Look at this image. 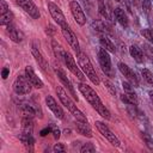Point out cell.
I'll list each match as a JSON object with an SVG mask.
<instances>
[{
	"label": "cell",
	"mask_w": 153,
	"mask_h": 153,
	"mask_svg": "<svg viewBox=\"0 0 153 153\" xmlns=\"http://www.w3.org/2000/svg\"><path fill=\"white\" fill-rule=\"evenodd\" d=\"M78 88H79V91L81 92V94L84 96V98L90 103V105H92V108L96 109V111H97L103 118H105V120H110V118H111L110 111L105 108V105H103V103H102L99 96L96 93V91H94L91 86H88L87 84L80 81V82L78 84Z\"/></svg>",
	"instance_id": "6da1fadb"
},
{
	"label": "cell",
	"mask_w": 153,
	"mask_h": 153,
	"mask_svg": "<svg viewBox=\"0 0 153 153\" xmlns=\"http://www.w3.org/2000/svg\"><path fill=\"white\" fill-rule=\"evenodd\" d=\"M56 93H57V97H59L61 104H62L65 108H67V110H68L76 120L87 122V118H86V116L84 115V112L78 109V106L74 104V102H73V100L71 99V97L68 96V93H67L61 86H57V87H56Z\"/></svg>",
	"instance_id": "7a4b0ae2"
},
{
	"label": "cell",
	"mask_w": 153,
	"mask_h": 153,
	"mask_svg": "<svg viewBox=\"0 0 153 153\" xmlns=\"http://www.w3.org/2000/svg\"><path fill=\"white\" fill-rule=\"evenodd\" d=\"M76 59H78L79 67L81 68V71L84 72V74L91 80V82L94 84V85H99V76L96 73V69L93 68V66H92L88 56L85 53L80 51V53L76 54Z\"/></svg>",
	"instance_id": "3957f363"
},
{
	"label": "cell",
	"mask_w": 153,
	"mask_h": 153,
	"mask_svg": "<svg viewBox=\"0 0 153 153\" xmlns=\"http://www.w3.org/2000/svg\"><path fill=\"white\" fill-rule=\"evenodd\" d=\"M31 88H32V84L26 75L19 74L13 81V90L17 94H27L31 92Z\"/></svg>",
	"instance_id": "277c9868"
},
{
	"label": "cell",
	"mask_w": 153,
	"mask_h": 153,
	"mask_svg": "<svg viewBox=\"0 0 153 153\" xmlns=\"http://www.w3.org/2000/svg\"><path fill=\"white\" fill-rule=\"evenodd\" d=\"M94 124H96V128L98 129V131H99L112 146H115V147H120V146H121V141L118 140V137L110 130V128H109L105 123H103V122H100V121H96Z\"/></svg>",
	"instance_id": "5b68a950"
},
{
	"label": "cell",
	"mask_w": 153,
	"mask_h": 153,
	"mask_svg": "<svg viewBox=\"0 0 153 153\" xmlns=\"http://www.w3.org/2000/svg\"><path fill=\"white\" fill-rule=\"evenodd\" d=\"M63 62H65V65H66V67L80 80V81H84L85 80V75H84V73L80 71V68L76 66V63H75V60H74V57H73V55L69 53V51H67V50H65V55H63Z\"/></svg>",
	"instance_id": "8992f818"
},
{
	"label": "cell",
	"mask_w": 153,
	"mask_h": 153,
	"mask_svg": "<svg viewBox=\"0 0 153 153\" xmlns=\"http://www.w3.org/2000/svg\"><path fill=\"white\" fill-rule=\"evenodd\" d=\"M47 5H48V10H49L50 16H51V17H53V19L57 23V25H60V27L68 25V24H67V20H66L65 14L62 13L61 8H60L56 4H54L53 1H48V4H47Z\"/></svg>",
	"instance_id": "52a82bcc"
},
{
	"label": "cell",
	"mask_w": 153,
	"mask_h": 153,
	"mask_svg": "<svg viewBox=\"0 0 153 153\" xmlns=\"http://www.w3.org/2000/svg\"><path fill=\"white\" fill-rule=\"evenodd\" d=\"M17 5L19 7H22L24 10L25 13H27L31 18L33 19H38L41 17V13H39V10L38 7L35 5V2L32 0H16Z\"/></svg>",
	"instance_id": "ba28073f"
},
{
	"label": "cell",
	"mask_w": 153,
	"mask_h": 153,
	"mask_svg": "<svg viewBox=\"0 0 153 153\" xmlns=\"http://www.w3.org/2000/svg\"><path fill=\"white\" fill-rule=\"evenodd\" d=\"M61 32H62L63 37L66 38L67 43L71 45V48H72L76 54H78V53H80L79 41H78V38H76V36H75V33L69 29V26H68V25L62 26V27H61Z\"/></svg>",
	"instance_id": "9c48e42d"
},
{
	"label": "cell",
	"mask_w": 153,
	"mask_h": 153,
	"mask_svg": "<svg viewBox=\"0 0 153 153\" xmlns=\"http://www.w3.org/2000/svg\"><path fill=\"white\" fill-rule=\"evenodd\" d=\"M69 10H71V13H72L74 20L79 25H84L86 23V16H85L81 6L79 5V2L76 0H72L69 2Z\"/></svg>",
	"instance_id": "30bf717a"
},
{
	"label": "cell",
	"mask_w": 153,
	"mask_h": 153,
	"mask_svg": "<svg viewBox=\"0 0 153 153\" xmlns=\"http://www.w3.org/2000/svg\"><path fill=\"white\" fill-rule=\"evenodd\" d=\"M98 61L103 72L106 75L111 76V59L109 56V51L105 50L104 48H100L98 51Z\"/></svg>",
	"instance_id": "8fae6325"
},
{
	"label": "cell",
	"mask_w": 153,
	"mask_h": 153,
	"mask_svg": "<svg viewBox=\"0 0 153 153\" xmlns=\"http://www.w3.org/2000/svg\"><path fill=\"white\" fill-rule=\"evenodd\" d=\"M53 68H54V72L56 73V75H57V78L60 79V81L68 88V91L72 93V96L74 97V99H76L78 100V97H76V93H75V91H74V87H73V85H72V82H71V80L67 78V75H66V73L60 68V66H57L56 63H54V66H53Z\"/></svg>",
	"instance_id": "7c38bea8"
},
{
	"label": "cell",
	"mask_w": 153,
	"mask_h": 153,
	"mask_svg": "<svg viewBox=\"0 0 153 153\" xmlns=\"http://www.w3.org/2000/svg\"><path fill=\"white\" fill-rule=\"evenodd\" d=\"M118 69H120V72L126 76V79L133 85V86H139V80H137V76H136V74L130 69V67H128L124 62H118Z\"/></svg>",
	"instance_id": "4fadbf2b"
},
{
	"label": "cell",
	"mask_w": 153,
	"mask_h": 153,
	"mask_svg": "<svg viewBox=\"0 0 153 153\" xmlns=\"http://www.w3.org/2000/svg\"><path fill=\"white\" fill-rule=\"evenodd\" d=\"M45 104H47V106L53 111V114H54L57 118L62 120V118L65 117V112H63L62 108L57 104V102L54 99V97H53V96L48 94V96L45 97Z\"/></svg>",
	"instance_id": "5bb4252c"
},
{
	"label": "cell",
	"mask_w": 153,
	"mask_h": 153,
	"mask_svg": "<svg viewBox=\"0 0 153 153\" xmlns=\"http://www.w3.org/2000/svg\"><path fill=\"white\" fill-rule=\"evenodd\" d=\"M25 75L27 76V79L31 81L32 86L36 87V88H42L44 85H43V81L37 76V74L35 73L33 68L31 66H26L25 67Z\"/></svg>",
	"instance_id": "9a60e30c"
},
{
	"label": "cell",
	"mask_w": 153,
	"mask_h": 153,
	"mask_svg": "<svg viewBox=\"0 0 153 153\" xmlns=\"http://www.w3.org/2000/svg\"><path fill=\"white\" fill-rule=\"evenodd\" d=\"M31 53H32V55H33V57H35L36 62H37V63H38V66L41 67V69H42L43 72H47V71H48V68H49L48 61L43 57V55L41 54V51L38 50V48H37V47H35V45H32V47H31Z\"/></svg>",
	"instance_id": "2e32d148"
},
{
	"label": "cell",
	"mask_w": 153,
	"mask_h": 153,
	"mask_svg": "<svg viewBox=\"0 0 153 153\" xmlns=\"http://www.w3.org/2000/svg\"><path fill=\"white\" fill-rule=\"evenodd\" d=\"M6 31H7V33L10 35V38H11L13 42H16V43L23 42V39H24V33H23L20 30H18L17 27H14L12 24H10V25L6 26Z\"/></svg>",
	"instance_id": "e0dca14e"
},
{
	"label": "cell",
	"mask_w": 153,
	"mask_h": 153,
	"mask_svg": "<svg viewBox=\"0 0 153 153\" xmlns=\"http://www.w3.org/2000/svg\"><path fill=\"white\" fill-rule=\"evenodd\" d=\"M75 129H76V131L79 134H81L84 136H87V137H92L93 136L92 130H91V128H90V126H88L87 122L76 120V122H75Z\"/></svg>",
	"instance_id": "ac0fdd59"
},
{
	"label": "cell",
	"mask_w": 153,
	"mask_h": 153,
	"mask_svg": "<svg viewBox=\"0 0 153 153\" xmlns=\"http://www.w3.org/2000/svg\"><path fill=\"white\" fill-rule=\"evenodd\" d=\"M114 13H115V17L117 19V22L123 26V27H127L128 26V17H127V13L124 12V10H122L121 7H116L114 10Z\"/></svg>",
	"instance_id": "d6986e66"
},
{
	"label": "cell",
	"mask_w": 153,
	"mask_h": 153,
	"mask_svg": "<svg viewBox=\"0 0 153 153\" xmlns=\"http://www.w3.org/2000/svg\"><path fill=\"white\" fill-rule=\"evenodd\" d=\"M121 100L127 105H136L137 104V97L134 92H124L121 94Z\"/></svg>",
	"instance_id": "ffe728a7"
},
{
	"label": "cell",
	"mask_w": 153,
	"mask_h": 153,
	"mask_svg": "<svg viewBox=\"0 0 153 153\" xmlns=\"http://www.w3.org/2000/svg\"><path fill=\"white\" fill-rule=\"evenodd\" d=\"M51 47H53V51H54V55H55V57H56V59H59L60 61H63L65 49L61 47V44H60L57 41L53 39V41H51Z\"/></svg>",
	"instance_id": "44dd1931"
},
{
	"label": "cell",
	"mask_w": 153,
	"mask_h": 153,
	"mask_svg": "<svg viewBox=\"0 0 153 153\" xmlns=\"http://www.w3.org/2000/svg\"><path fill=\"white\" fill-rule=\"evenodd\" d=\"M129 53H130V56L136 61V62H139V63H141L142 61H143V54H142V51H141V49L137 47V45H130V48H129Z\"/></svg>",
	"instance_id": "7402d4cb"
},
{
	"label": "cell",
	"mask_w": 153,
	"mask_h": 153,
	"mask_svg": "<svg viewBox=\"0 0 153 153\" xmlns=\"http://www.w3.org/2000/svg\"><path fill=\"white\" fill-rule=\"evenodd\" d=\"M33 122L30 117H24L22 120V134H32Z\"/></svg>",
	"instance_id": "603a6c76"
},
{
	"label": "cell",
	"mask_w": 153,
	"mask_h": 153,
	"mask_svg": "<svg viewBox=\"0 0 153 153\" xmlns=\"http://www.w3.org/2000/svg\"><path fill=\"white\" fill-rule=\"evenodd\" d=\"M99 43L102 45V48H104L105 50H108L109 53H115L116 51V48L114 45V43L110 41V38H108L106 36H102L99 38Z\"/></svg>",
	"instance_id": "cb8c5ba5"
},
{
	"label": "cell",
	"mask_w": 153,
	"mask_h": 153,
	"mask_svg": "<svg viewBox=\"0 0 153 153\" xmlns=\"http://www.w3.org/2000/svg\"><path fill=\"white\" fill-rule=\"evenodd\" d=\"M20 110H22V114H23L24 117L32 118L33 116H36V109L32 105H30V104H23Z\"/></svg>",
	"instance_id": "d4e9b609"
},
{
	"label": "cell",
	"mask_w": 153,
	"mask_h": 153,
	"mask_svg": "<svg viewBox=\"0 0 153 153\" xmlns=\"http://www.w3.org/2000/svg\"><path fill=\"white\" fill-rule=\"evenodd\" d=\"M12 20H13V13H12L10 10H8L7 12L0 14V24H1V25L7 26V25L12 24Z\"/></svg>",
	"instance_id": "484cf974"
},
{
	"label": "cell",
	"mask_w": 153,
	"mask_h": 153,
	"mask_svg": "<svg viewBox=\"0 0 153 153\" xmlns=\"http://www.w3.org/2000/svg\"><path fill=\"white\" fill-rule=\"evenodd\" d=\"M97 2H98V11H99L100 16L105 19H109V14H108V11L105 7V0H97Z\"/></svg>",
	"instance_id": "4316f807"
},
{
	"label": "cell",
	"mask_w": 153,
	"mask_h": 153,
	"mask_svg": "<svg viewBox=\"0 0 153 153\" xmlns=\"http://www.w3.org/2000/svg\"><path fill=\"white\" fill-rule=\"evenodd\" d=\"M141 73H142L143 79H145L149 85H153V73H152L151 71H148L147 68H143Z\"/></svg>",
	"instance_id": "83f0119b"
},
{
	"label": "cell",
	"mask_w": 153,
	"mask_h": 153,
	"mask_svg": "<svg viewBox=\"0 0 153 153\" xmlns=\"http://www.w3.org/2000/svg\"><path fill=\"white\" fill-rule=\"evenodd\" d=\"M94 151H96V147H94L93 143H91V142L84 143V145L81 146V148H80V152H81V153H92V152H94Z\"/></svg>",
	"instance_id": "f1b7e54d"
},
{
	"label": "cell",
	"mask_w": 153,
	"mask_h": 153,
	"mask_svg": "<svg viewBox=\"0 0 153 153\" xmlns=\"http://www.w3.org/2000/svg\"><path fill=\"white\" fill-rule=\"evenodd\" d=\"M141 35H142L147 41H149V42L153 44V31H152L151 29H143V30H141Z\"/></svg>",
	"instance_id": "f546056e"
},
{
	"label": "cell",
	"mask_w": 153,
	"mask_h": 153,
	"mask_svg": "<svg viewBox=\"0 0 153 153\" xmlns=\"http://www.w3.org/2000/svg\"><path fill=\"white\" fill-rule=\"evenodd\" d=\"M104 85H105V87L109 90V92H110L111 94H114V96L116 94V88H115V86H114V85H112V82H111V81H109L106 78L104 79Z\"/></svg>",
	"instance_id": "4dcf8cb0"
},
{
	"label": "cell",
	"mask_w": 153,
	"mask_h": 153,
	"mask_svg": "<svg viewBox=\"0 0 153 153\" xmlns=\"http://www.w3.org/2000/svg\"><path fill=\"white\" fill-rule=\"evenodd\" d=\"M142 139H143V141L146 142V146L149 148V149H152L153 148V141H152V139L146 134V133H142Z\"/></svg>",
	"instance_id": "1f68e13d"
},
{
	"label": "cell",
	"mask_w": 153,
	"mask_h": 153,
	"mask_svg": "<svg viewBox=\"0 0 153 153\" xmlns=\"http://www.w3.org/2000/svg\"><path fill=\"white\" fill-rule=\"evenodd\" d=\"M142 10L145 13H149L151 11V0H143L142 1Z\"/></svg>",
	"instance_id": "d6a6232c"
},
{
	"label": "cell",
	"mask_w": 153,
	"mask_h": 153,
	"mask_svg": "<svg viewBox=\"0 0 153 153\" xmlns=\"http://www.w3.org/2000/svg\"><path fill=\"white\" fill-rule=\"evenodd\" d=\"M53 151L55 153H60V152H65L66 151V147L63 146V143H56L54 147H53Z\"/></svg>",
	"instance_id": "836d02e7"
},
{
	"label": "cell",
	"mask_w": 153,
	"mask_h": 153,
	"mask_svg": "<svg viewBox=\"0 0 153 153\" xmlns=\"http://www.w3.org/2000/svg\"><path fill=\"white\" fill-rule=\"evenodd\" d=\"M7 11H8V6H7L6 1H5V0H1V1H0V14L5 13V12H7Z\"/></svg>",
	"instance_id": "e575fe53"
},
{
	"label": "cell",
	"mask_w": 153,
	"mask_h": 153,
	"mask_svg": "<svg viewBox=\"0 0 153 153\" xmlns=\"http://www.w3.org/2000/svg\"><path fill=\"white\" fill-rule=\"evenodd\" d=\"M51 134L54 135V137H55V139H59V137H60V135H61V131H60V129H59L57 127L51 126Z\"/></svg>",
	"instance_id": "d590c367"
},
{
	"label": "cell",
	"mask_w": 153,
	"mask_h": 153,
	"mask_svg": "<svg viewBox=\"0 0 153 153\" xmlns=\"http://www.w3.org/2000/svg\"><path fill=\"white\" fill-rule=\"evenodd\" d=\"M55 31H56L55 26H53V25H48V26H47V30H45V32H47V35H48V36H54Z\"/></svg>",
	"instance_id": "8d00e7d4"
},
{
	"label": "cell",
	"mask_w": 153,
	"mask_h": 153,
	"mask_svg": "<svg viewBox=\"0 0 153 153\" xmlns=\"http://www.w3.org/2000/svg\"><path fill=\"white\" fill-rule=\"evenodd\" d=\"M122 86H123V90H124V92H133V87H131V84H129V82H123V84H122Z\"/></svg>",
	"instance_id": "74e56055"
},
{
	"label": "cell",
	"mask_w": 153,
	"mask_h": 153,
	"mask_svg": "<svg viewBox=\"0 0 153 153\" xmlns=\"http://www.w3.org/2000/svg\"><path fill=\"white\" fill-rule=\"evenodd\" d=\"M8 74H10V68H8V67H4L2 72H1V76H2V79H7Z\"/></svg>",
	"instance_id": "f35d334b"
},
{
	"label": "cell",
	"mask_w": 153,
	"mask_h": 153,
	"mask_svg": "<svg viewBox=\"0 0 153 153\" xmlns=\"http://www.w3.org/2000/svg\"><path fill=\"white\" fill-rule=\"evenodd\" d=\"M49 133H51V127H45L44 129H42V130H41L39 135H41V136H45V135H47V134H49Z\"/></svg>",
	"instance_id": "ab89813d"
},
{
	"label": "cell",
	"mask_w": 153,
	"mask_h": 153,
	"mask_svg": "<svg viewBox=\"0 0 153 153\" xmlns=\"http://www.w3.org/2000/svg\"><path fill=\"white\" fill-rule=\"evenodd\" d=\"M148 94H149V99L152 100V103H153V91H149L148 92Z\"/></svg>",
	"instance_id": "60d3db41"
},
{
	"label": "cell",
	"mask_w": 153,
	"mask_h": 153,
	"mask_svg": "<svg viewBox=\"0 0 153 153\" xmlns=\"http://www.w3.org/2000/svg\"><path fill=\"white\" fill-rule=\"evenodd\" d=\"M115 1H122V0H115Z\"/></svg>",
	"instance_id": "b9f144b4"
}]
</instances>
